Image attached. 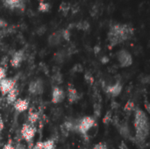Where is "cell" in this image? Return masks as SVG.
Returning a JSON list of instances; mask_svg holds the SVG:
<instances>
[{"label":"cell","mask_w":150,"mask_h":149,"mask_svg":"<svg viewBox=\"0 0 150 149\" xmlns=\"http://www.w3.org/2000/svg\"><path fill=\"white\" fill-rule=\"evenodd\" d=\"M134 28L127 24H115L111 26L108 33V40L112 47L116 46L134 35Z\"/></svg>","instance_id":"obj_1"},{"label":"cell","mask_w":150,"mask_h":149,"mask_svg":"<svg viewBox=\"0 0 150 149\" xmlns=\"http://www.w3.org/2000/svg\"><path fill=\"white\" fill-rule=\"evenodd\" d=\"M134 124L136 131V140L139 142H143L149 133V124L147 114L140 109L135 110Z\"/></svg>","instance_id":"obj_2"},{"label":"cell","mask_w":150,"mask_h":149,"mask_svg":"<svg viewBox=\"0 0 150 149\" xmlns=\"http://www.w3.org/2000/svg\"><path fill=\"white\" fill-rule=\"evenodd\" d=\"M96 125V120L94 118L90 116H85L81 119L76 126V131H77L82 135L85 136L88 132Z\"/></svg>","instance_id":"obj_3"},{"label":"cell","mask_w":150,"mask_h":149,"mask_svg":"<svg viewBox=\"0 0 150 149\" xmlns=\"http://www.w3.org/2000/svg\"><path fill=\"white\" fill-rule=\"evenodd\" d=\"M36 127L34 125L25 123L22 126L21 130H20V134L22 139L28 144H31L33 141V138L35 137L36 134Z\"/></svg>","instance_id":"obj_4"},{"label":"cell","mask_w":150,"mask_h":149,"mask_svg":"<svg viewBox=\"0 0 150 149\" xmlns=\"http://www.w3.org/2000/svg\"><path fill=\"white\" fill-rule=\"evenodd\" d=\"M117 59H118V61H119L120 67H122V68H127L133 64L132 54L125 49H122L118 52Z\"/></svg>","instance_id":"obj_5"},{"label":"cell","mask_w":150,"mask_h":149,"mask_svg":"<svg viewBox=\"0 0 150 149\" xmlns=\"http://www.w3.org/2000/svg\"><path fill=\"white\" fill-rule=\"evenodd\" d=\"M44 90V83L41 79H36L30 83L28 91L33 95H40Z\"/></svg>","instance_id":"obj_6"},{"label":"cell","mask_w":150,"mask_h":149,"mask_svg":"<svg viewBox=\"0 0 150 149\" xmlns=\"http://www.w3.org/2000/svg\"><path fill=\"white\" fill-rule=\"evenodd\" d=\"M15 88V81L13 79H2L0 81V91L3 95H6Z\"/></svg>","instance_id":"obj_7"},{"label":"cell","mask_w":150,"mask_h":149,"mask_svg":"<svg viewBox=\"0 0 150 149\" xmlns=\"http://www.w3.org/2000/svg\"><path fill=\"white\" fill-rule=\"evenodd\" d=\"M65 98V93L63 90L58 86L53 88L52 90V102L54 104H60Z\"/></svg>","instance_id":"obj_8"},{"label":"cell","mask_w":150,"mask_h":149,"mask_svg":"<svg viewBox=\"0 0 150 149\" xmlns=\"http://www.w3.org/2000/svg\"><path fill=\"white\" fill-rule=\"evenodd\" d=\"M25 60V52L24 50H18L17 51L11 59V65L13 68H18L20 66L22 61Z\"/></svg>","instance_id":"obj_9"},{"label":"cell","mask_w":150,"mask_h":149,"mask_svg":"<svg viewBox=\"0 0 150 149\" xmlns=\"http://www.w3.org/2000/svg\"><path fill=\"white\" fill-rule=\"evenodd\" d=\"M62 31L60 32H55L54 33H52L51 35H49L48 39H47V42L48 45L51 47H56L58 45H60L62 41Z\"/></svg>","instance_id":"obj_10"},{"label":"cell","mask_w":150,"mask_h":149,"mask_svg":"<svg viewBox=\"0 0 150 149\" xmlns=\"http://www.w3.org/2000/svg\"><path fill=\"white\" fill-rule=\"evenodd\" d=\"M13 106L14 109L16 110V112L21 113L25 112L28 107H29V101L27 99H17L14 103H13Z\"/></svg>","instance_id":"obj_11"},{"label":"cell","mask_w":150,"mask_h":149,"mask_svg":"<svg viewBox=\"0 0 150 149\" xmlns=\"http://www.w3.org/2000/svg\"><path fill=\"white\" fill-rule=\"evenodd\" d=\"M105 90L112 97H118L120 94V92L122 91V84L120 83H116L114 84L108 85L106 87Z\"/></svg>","instance_id":"obj_12"},{"label":"cell","mask_w":150,"mask_h":149,"mask_svg":"<svg viewBox=\"0 0 150 149\" xmlns=\"http://www.w3.org/2000/svg\"><path fill=\"white\" fill-rule=\"evenodd\" d=\"M67 96H68V100L70 104H74L76 103V101L79 100L80 98V96L78 94V91L71 85L69 84V87H68V93H67Z\"/></svg>","instance_id":"obj_13"},{"label":"cell","mask_w":150,"mask_h":149,"mask_svg":"<svg viewBox=\"0 0 150 149\" xmlns=\"http://www.w3.org/2000/svg\"><path fill=\"white\" fill-rule=\"evenodd\" d=\"M4 4L11 9H23V0H4Z\"/></svg>","instance_id":"obj_14"},{"label":"cell","mask_w":150,"mask_h":149,"mask_svg":"<svg viewBox=\"0 0 150 149\" xmlns=\"http://www.w3.org/2000/svg\"><path fill=\"white\" fill-rule=\"evenodd\" d=\"M18 95V90L16 88H14L10 92H8L6 94V102H7V104L13 105V103L17 100Z\"/></svg>","instance_id":"obj_15"},{"label":"cell","mask_w":150,"mask_h":149,"mask_svg":"<svg viewBox=\"0 0 150 149\" xmlns=\"http://www.w3.org/2000/svg\"><path fill=\"white\" fill-rule=\"evenodd\" d=\"M40 119V115L38 112H33V111H30L29 113H28V116H27V121L29 124H32V125H34L37 123V121L39 120Z\"/></svg>","instance_id":"obj_16"},{"label":"cell","mask_w":150,"mask_h":149,"mask_svg":"<svg viewBox=\"0 0 150 149\" xmlns=\"http://www.w3.org/2000/svg\"><path fill=\"white\" fill-rule=\"evenodd\" d=\"M51 5L48 2H45L44 0H40L39 2V5H38V9L40 12H47L50 11Z\"/></svg>","instance_id":"obj_17"},{"label":"cell","mask_w":150,"mask_h":149,"mask_svg":"<svg viewBox=\"0 0 150 149\" xmlns=\"http://www.w3.org/2000/svg\"><path fill=\"white\" fill-rule=\"evenodd\" d=\"M70 8H71V5L68 2H62L61 4H60V7H59V11L61 13H62L64 16H66L69 11H70Z\"/></svg>","instance_id":"obj_18"},{"label":"cell","mask_w":150,"mask_h":149,"mask_svg":"<svg viewBox=\"0 0 150 149\" xmlns=\"http://www.w3.org/2000/svg\"><path fill=\"white\" fill-rule=\"evenodd\" d=\"M75 27H76L79 30H83V31H87L90 29V24L88 21H80L78 23H76V25H74Z\"/></svg>","instance_id":"obj_19"},{"label":"cell","mask_w":150,"mask_h":149,"mask_svg":"<svg viewBox=\"0 0 150 149\" xmlns=\"http://www.w3.org/2000/svg\"><path fill=\"white\" fill-rule=\"evenodd\" d=\"M66 59V53L64 51H60L54 55V61L58 63L63 62Z\"/></svg>","instance_id":"obj_20"},{"label":"cell","mask_w":150,"mask_h":149,"mask_svg":"<svg viewBox=\"0 0 150 149\" xmlns=\"http://www.w3.org/2000/svg\"><path fill=\"white\" fill-rule=\"evenodd\" d=\"M43 149H55V143L54 140H47L43 141Z\"/></svg>","instance_id":"obj_21"},{"label":"cell","mask_w":150,"mask_h":149,"mask_svg":"<svg viewBox=\"0 0 150 149\" xmlns=\"http://www.w3.org/2000/svg\"><path fill=\"white\" fill-rule=\"evenodd\" d=\"M52 80L54 83H55L56 84H60L62 83V76L59 71H56L54 73L53 76H52Z\"/></svg>","instance_id":"obj_22"},{"label":"cell","mask_w":150,"mask_h":149,"mask_svg":"<svg viewBox=\"0 0 150 149\" xmlns=\"http://www.w3.org/2000/svg\"><path fill=\"white\" fill-rule=\"evenodd\" d=\"M134 109H135V105H134V103L133 101H128L124 106V111L127 112H131Z\"/></svg>","instance_id":"obj_23"},{"label":"cell","mask_w":150,"mask_h":149,"mask_svg":"<svg viewBox=\"0 0 150 149\" xmlns=\"http://www.w3.org/2000/svg\"><path fill=\"white\" fill-rule=\"evenodd\" d=\"M99 12H100V6H98V4H94V5L92 6L91 10V16H92V17L97 16L98 14H99Z\"/></svg>","instance_id":"obj_24"},{"label":"cell","mask_w":150,"mask_h":149,"mask_svg":"<svg viewBox=\"0 0 150 149\" xmlns=\"http://www.w3.org/2000/svg\"><path fill=\"white\" fill-rule=\"evenodd\" d=\"M62 39L69 41L70 40V32L69 29H64L62 31Z\"/></svg>","instance_id":"obj_25"},{"label":"cell","mask_w":150,"mask_h":149,"mask_svg":"<svg viewBox=\"0 0 150 149\" xmlns=\"http://www.w3.org/2000/svg\"><path fill=\"white\" fill-rule=\"evenodd\" d=\"M91 149H108V147H107V144L105 142H98L95 144Z\"/></svg>","instance_id":"obj_26"},{"label":"cell","mask_w":150,"mask_h":149,"mask_svg":"<svg viewBox=\"0 0 150 149\" xmlns=\"http://www.w3.org/2000/svg\"><path fill=\"white\" fill-rule=\"evenodd\" d=\"M111 120H112V112H106L105 116L103 119V123L107 125V124H109L111 122Z\"/></svg>","instance_id":"obj_27"},{"label":"cell","mask_w":150,"mask_h":149,"mask_svg":"<svg viewBox=\"0 0 150 149\" xmlns=\"http://www.w3.org/2000/svg\"><path fill=\"white\" fill-rule=\"evenodd\" d=\"M11 32L10 28H4V29H0V40H2V38H4L5 35H7L9 32Z\"/></svg>","instance_id":"obj_28"},{"label":"cell","mask_w":150,"mask_h":149,"mask_svg":"<svg viewBox=\"0 0 150 149\" xmlns=\"http://www.w3.org/2000/svg\"><path fill=\"white\" fill-rule=\"evenodd\" d=\"M2 149H14V145H13L12 141L11 140L8 141V142L4 145V147H3Z\"/></svg>","instance_id":"obj_29"},{"label":"cell","mask_w":150,"mask_h":149,"mask_svg":"<svg viewBox=\"0 0 150 149\" xmlns=\"http://www.w3.org/2000/svg\"><path fill=\"white\" fill-rule=\"evenodd\" d=\"M32 149H43V141H38L36 142Z\"/></svg>","instance_id":"obj_30"},{"label":"cell","mask_w":150,"mask_h":149,"mask_svg":"<svg viewBox=\"0 0 150 149\" xmlns=\"http://www.w3.org/2000/svg\"><path fill=\"white\" fill-rule=\"evenodd\" d=\"M6 76V71L4 67H0V81L4 78H5Z\"/></svg>","instance_id":"obj_31"},{"label":"cell","mask_w":150,"mask_h":149,"mask_svg":"<svg viewBox=\"0 0 150 149\" xmlns=\"http://www.w3.org/2000/svg\"><path fill=\"white\" fill-rule=\"evenodd\" d=\"M85 80H86V82H88L91 84L94 82V78L92 77V76L91 74H86L85 75Z\"/></svg>","instance_id":"obj_32"},{"label":"cell","mask_w":150,"mask_h":149,"mask_svg":"<svg viewBox=\"0 0 150 149\" xmlns=\"http://www.w3.org/2000/svg\"><path fill=\"white\" fill-rule=\"evenodd\" d=\"M8 26V24H7V22L4 19V18H0V29H4V28H6Z\"/></svg>","instance_id":"obj_33"},{"label":"cell","mask_w":150,"mask_h":149,"mask_svg":"<svg viewBox=\"0 0 150 149\" xmlns=\"http://www.w3.org/2000/svg\"><path fill=\"white\" fill-rule=\"evenodd\" d=\"M14 149H27V148L23 143L18 142V143H17V144L14 145Z\"/></svg>","instance_id":"obj_34"},{"label":"cell","mask_w":150,"mask_h":149,"mask_svg":"<svg viewBox=\"0 0 150 149\" xmlns=\"http://www.w3.org/2000/svg\"><path fill=\"white\" fill-rule=\"evenodd\" d=\"M8 61H9L8 58H7L6 56H4V57L2 58V60H1V64L4 65V66H5V65L8 63Z\"/></svg>","instance_id":"obj_35"},{"label":"cell","mask_w":150,"mask_h":149,"mask_svg":"<svg viewBox=\"0 0 150 149\" xmlns=\"http://www.w3.org/2000/svg\"><path fill=\"white\" fill-rule=\"evenodd\" d=\"M70 10H72V13H73V14H75V13L78 12L79 8H78V6H76V5H73V6H71Z\"/></svg>","instance_id":"obj_36"},{"label":"cell","mask_w":150,"mask_h":149,"mask_svg":"<svg viewBox=\"0 0 150 149\" xmlns=\"http://www.w3.org/2000/svg\"><path fill=\"white\" fill-rule=\"evenodd\" d=\"M4 127V121H3V119H1V117H0V133L3 131Z\"/></svg>","instance_id":"obj_37"},{"label":"cell","mask_w":150,"mask_h":149,"mask_svg":"<svg viewBox=\"0 0 150 149\" xmlns=\"http://www.w3.org/2000/svg\"><path fill=\"white\" fill-rule=\"evenodd\" d=\"M145 107H146L147 112H149V102H148L147 99H146V101H145Z\"/></svg>","instance_id":"obj_38"},{"label":"cell","mask_w":150,"mask_h":149,"mask_svg":"<svg viewBox=\"0 0 150 149\" xmlns=\"http://www.w3.org/2000/svg\"><path fill=\"white\" fill-rule=\"evenodd\" d=\"M109 61V59L106 57V56H104V58L102 59V62L103 63H106V62H108Z\"/></svg>","instance_id":"obj_39"},{"label":"cell","mask_w":150,"mask_h":149,"mask_svg":"<svg viewBox=\"0 0 150 149\" xmlns=\"http://www.w3.org/2000/svg\"><path fill=\"white\" fill-rule=\"evenodd\" d=\"M1 141H2V136H1V134H0V144H1Z\"/></svg>","instance_id":"obj_40"}]
</instances>
